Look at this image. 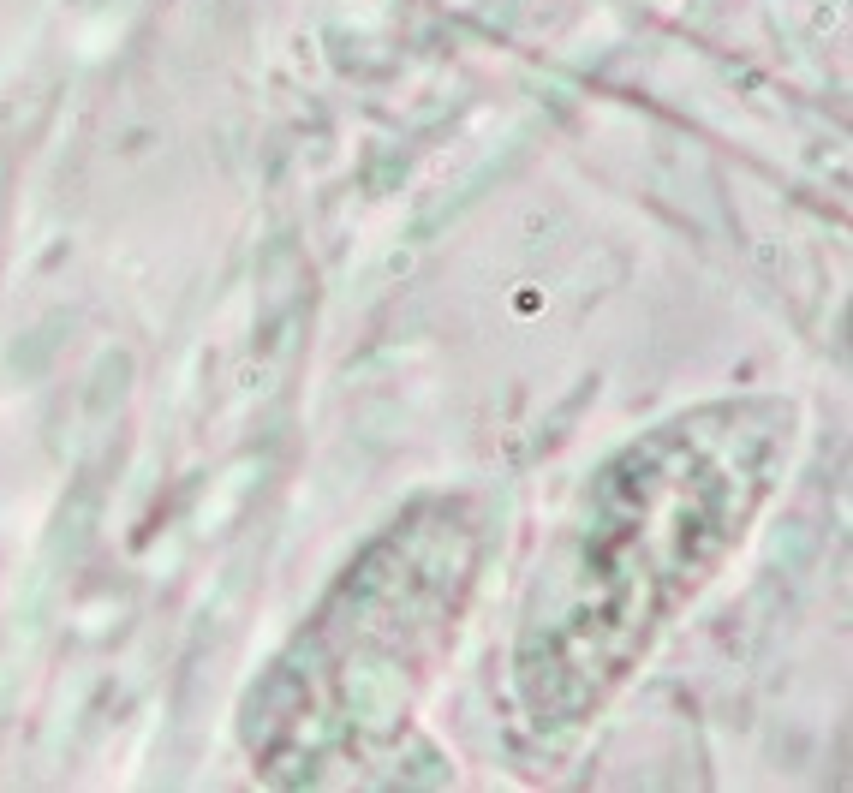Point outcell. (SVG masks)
Masks as SVG:
<instances>
[{"mask_svg":"<svg viewBox=\"0 0 853 793\" xmlns=\"http://www.w3.org/2000/svg\"><path fill=\"white\" fill-rule=\"evenodd\" d=\"M782 424L788 412L776 406H722L668 424L603 471L525 620L520 680L537 716L561 680L579 686V704H597L627 674L632 650L740 537L788 448Z\"/></svg>","mask_w":853,"mask_h":793,"instance_id":"obj_1","label":"cell"}]
</instances>
